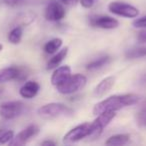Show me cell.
<instances>
[{
    "mask_svg": "<svg viewBox=\"0 0 146 146\" xmlns=\"http://www.w3.org/2000/svg\"><path fill=\"white\" fill-rule=\"evenodd\" d=\"M79 0H61V2L65 5H69V6H72V5H75Z\"/></svg>",
    "mask_w": 146,
    "mask_h": 146,
    "instance_id": "4316f807",
    "label": "cell"
},
{
    "mask_svg": "<svg viewBox=\"0 0 146 146\" xmlns=\"http://www.w3.org/2000/svg\"><path fill=\"white\" fill-rule=\"evenodd\" d=\"M39 89H40V85H39L38 82L27 81L21 86L20 90H19V94H20L23 98L31 99V98L35 97V96L37 95Z\"/></svg>",
    "mask_w": 146,
    "mask_h": 146,
    "instance_id": "4fadbf2b",
    "label": "cell"
},
{
    "mask_svg": "<svg viewBox=\"0 0 146 146\" xmlns=\"http://www.w3.org/2000/svg\"><path fill=\"white\" fill-rule=\"evenodd\" d=\"M130 139L128 134H116V135L110 136L105 141L106 145H124L127 144Z\"/></svg>",
    "mask_w": 146,
    "mask_h": 146,
    "instance_id": "e0dca14e",
    "label": "cell"
},
{
    "mask_svg": "<svg viewBox=\"0 0 146 146\" xmlns=\"http://www.w3.org/2000/svg\"><path fill=\"white\" fill-rule=\"evenodd\" d=\"M108 10L111 13L125 18H135L139 14V10L133 5L121 1H112L108 4Z\"/></svg>",
    "mask_w": 146,
    "mask_h": 146,
    "instance_id": "8992f818",
    "label": "cell"
},
{
    "mask_svg": "<svg viewBox=\"0 0 146 146\" xmlns=\"http://www.w3.org/2000/svg\"><path fill=\"white\" fill-rule=\"evenodd\" d=\"M79 1L84 8H91L95 4V2L97 0H79Z\"/></svg>",
    "mask_w": 146,
    "mask_h": 146,
    "instance_id": "cb8c5ba5",
    "label": "cell"
},
{
    "mask_svg": "<svg viewBox=\"0 0 146 146\" xmlns=\"http://www.w3.org/2000/svg\"><path fill=\"white\" fill-rule=\"evenodd\" d=\"M86 82H87V78L82 74L77 73L73 75L71 74L66 80H64L62 83L55 87L59 93L67 95V94H73L81 90L86 85Z\"/></svg>",
    "mask_w": 146,
    "mask_h": 146,
    "instance_id": "3957f363",
    "label": "cell"
},
{
    "mask_svg": "<svg viewBox=\"0 0 146 146\" xmlns=\"http://www.w3.org/2000/svg\"><path fill=\"white\" fill-rule=\"evenodd\" d=\"M115 111H106L98 114L97 118L90 123V132L87 138L89 140H95L101 135L103 129L115 118Z\"/></svg>",
    "mask_w": 146,
    "mask_h": 146,
    "instance_id": "277c9868",
    "label": "cell"
},
{
    "mask_svg": "<svg viewBox=\"0 0 146 146\" xmlns=\"http://www.w3.org/2000/svg\"><path fill=\"white\" fill-rule=\"evenodd\" d=\"M125 56L129 59H135L146 56V46L134 47V48L128 49L125 52Z\"/></svg>",
    "mask_w": 146,
    "mask_h": 146,
    "instance_id": "ffe728a7",
    "label": "cell"
},
{
    "mask_svg": "<svg viewBox=\"0 0 146 146\" xmlns=\"http://www.w3.org/2000/svg\"><path fill=\"white\" fill-rule=\"evenodd\" d=\"M23 34V27L18 25V26H15L12 30L9 32L8 34V40L12 44H18L21 41Z\"/></svg>",
    "mask_w": 146,
    "mask_h": 146,
    "instance_id": "ac0fdd59",
    "label": "cell"
},
{
    "mask_svg": "<svg viewBox=\"0 0 146 146\" xmlns=\"http://www.w3.org/2000/svg\"><path fill=\"white\" fill-rule=\"evenodd\" d=\"M137 40L139 43H146V28H143V30L138 33Z\"/></svg>",
    "mask_w": 146,
    "mask_h": 146,
    "instance_id": "d4e9b609",
    "label": "cell"
},
{
    "mask_svg": "<svg viewBox=\"0 0 146 146\" xmlns=\"http://www.w3.org/2000/svg\"><path fill=\"white\" fill-rule=\"evenodd\" d=\"M14 137V132L12 130H5L2 129L1 134H0V144L10 143L11 140Z\"/></svg>",
    "mask_w": 146,
    "mask_h": 146,
    "instance_id": "44dd1931",
    "label": "cell"
},
{
    "mask_svg": "<svg viewBox=\"0 0 146 146\" xmlns=\"http://www.w3.org/2000/svg\"><path fill=\"white\" fill-rule=\"evenodd\" d=\"M132 25H133L135 28H142V29L146 28V16L135 19V20L132 22Z\"/></svg>",
    "mask_w": 146,
    "mask_h": 146,
    "instance_id": "603a6c76",
    "label": "cell"
},
{
    "mask_svg": "<svg viewBox=\"0 0 146 146\" xmlns=\"http://www.w3.org/2000/svg\"><path fill=\"white\" fill-rule=\"evenodd\" d=\"M110 60H111V58H110L109 56L99 57V58L94 59V60H92L91 62L88 63L87 66H86V68H87V70H89V71L98 70V69L106 66V65L110 62Z\"/></svg>",
    "mask_w": 146,
    "mask_h": 146,
    "instance_id": "2e32d148",
    "label": "cell"
},
{
    "mask_svg": "<svg viewBox=\"0 0 146 146\" xmlns=\"http://www.w3.org/2000/svg\"><path fill=\"white\" fill-rule=\"evenodd\" d=\"M115 84V78L113 76H108V77L102 79L99 83L96 85V87L93 90V96L96 98L103 97L105 94L111 90V88Z\"/></svg>",
    "mask_w": 146,
    "mask_h": 146,
    "instance_id": "8fae6325",
    "label": "cell"
},
{
    "mask_svg": "<svg viewBox=\"0 0 146 146\" xmlns=\"http://www.w3.org/2000/svg\"><path fill=\"white\" fill-rule=\"evenodd\" d=\"M90 132V123H82L69 130L63 137L64 143H73L87 138Z\"/></svg>",
    "mask_w": 146,
    "mask_h": 146,
    "instance_id": "52a82bcc",
    "label": "cell"
},
{
    "mask_svg": "<svg viewBox=\"0 0 146 146\" xmlns=\"http://www.w3.org/2000/svg\"><path fill=\"white\" fill-rule=\"evenodd\" d=\"M44 16L48 21H60L65 16V9L61 3L55 0H50L45 8Z\"/></svg>",
    "mask_w": 146,
    "mask_h": 146,
    "instance_id": "ba28073f",
    "label": "cell"
},
{
    "mask_svg": "<svg viewBox=\"0 0 146 146\" xmlns=\"http://www.w3.org/2000/svg\"><path fill=\"white\" fill-rule=\"evenodd\" d=\"M92 26L102 29H114L119 26V22L110 16H95L90 19Z\"/></svg>",
    "mask_w": 146,
    "mask_h": 146,
    "instance_id": "30bf717a",
    "label": "cell"
},
{
    "mask_svg": "<svg viewBox=\"0 0 146 146\" xmlns=\"http://www.w3.org/2000/svg\"><path fill=\"white\" fill-rule=\"evenodd\" d=\"M41 145H55V142L51 140H44L43 142H41Z\"/></svg>",
    "mask_w": 146,
    "mask_h": 146,
    "instance_id": "83f0119b",
    "label": "cell"
},
{
    "mask_svg": "<svg viewBox=\"0 0 146 146\" xmlns=\"http://www.w3.org/2000/svg\"><path fill=\"white\" fill-rule=\"evenodd\" d=\"M24 110L25 104L21 101H6L0 104V116L6 120L19 117Z\"/></svg>",
    "mask_w": 146,
    "mask_h": 146,
    "instance_id": "5b68a950",
    "label": "cell"
},
{
    "mask_svg": "<svg viewBox=\"0 0 146 146\" xmlns=\"http://www.w3.org/2000/svg\"><path fill=\"white\" fill-rule=\"evenodd\" d=\"M2 49H3V45L0 43V51H2Z\"/></svg>",
    "mask_w": 146,
    "mask_h": 146,
    "instance_id": "f1b7e54d",
    "label": "cell"
},
{
    "mask_svg": "<svg viewBox=\"0 0 146 146\" xmlns=\"http://www.w3.org/2000/svg\"><path fill=\"white\" fill-rule=\"evenodd\" d=\"M5 4L9 5V6H15V5L19 4L22 0H3Z\"/></svg>",
    "mask_w": 146,
    "mask_h": 146,
    "instance_id": "484cf974",
    "label": "cell"
},
{
    "mask_svg": "<svg viewBox=\"0 0 146 146\" xmlns=\"http://www.w3.org/2000/svg\"><path fill=\"white\" fill-rule=\"evenodd\" d=\"M39 117L43 119L51 120L55 118L62 117V116H71L73 114V111L68 106L64 105L62 103H57V102H52V103L45 104L41 106L37 111Z\"/></svg>",
    "mask_w": 146,
    "mask_h": 146,
    "instance_id": "7a4b0ae2",
    "label": "cell"
},
{
    "mask_svg": "<svg viewBox=\"0 0 146 146\" xmlns=\"http://www.w3.org/2000/svg\"><path fill=\"white\" fill-rule=\"evenodd\" d=\"M20 75L19 69L16 67H7L0 69V83H5L10 80L16 79Z\"/></svg>",
    "mask_w": 146,
    "mask_h": 146,
    "instance_id": "5bb4252c",
    "label": "cell"
},
{
    "mask_svg": "<svg viewBox=\"0 0 146 146\" xmlns=\"http://www.w3.org/2000/svg\"><path fill=\"white\" fill-rule=\"evenodd\" d=\"M2 91H3V90H2V88H0V95H1V94H2Z\"/></svg>",
    "mask_w": 146,
    "mask_h": 146,
    "instance_id": "f546056e",
    "label": "cell"
},
{
    "mask_svg": "<svg viewBox=\"0 0 146 146\" xmlns=\"http://www.w3.org/2000/svg\"><path fill=\"white\" fill-rule=\"evenodd\" d=\"M71 75V68L68 65H63L54 70L52 76H51V83L52 85L57 86L62 83L64 80H66Z\"/></svg>",
    "mask_w": 146,
    "mask_h": 146,
    "instance_id": "7c38bea8",
    "label": "cell"
},
{
    "mask_svg": "<svg viewBox=\"0 0 146 146\" xmlns=\"http://www.w3.org/2000/svg\"><path fill=\"white\" fill-rule=\"evenodd\" d=\"M136 121L139 126L146 127V106L142 107L136 114Z\"/></svg>",
    "mask_w": 146,
    "mask_h": 146,
    "instance_id": "7402d4cb",
    "label": "cell"
},
{
    "mask_svg": "<svg viewBox=\"0 0 146 146\" xmlns=\"http://www.w3.org/2000/svg\"><path fill=\"white\" fill-rule=\"evenodd\" d=\"M140 100L139 95L137 94H122V95H113L102 101L98 102L93 107V114L98 115L102 112L106 111H117L124 107L131 106L138 103Z\"/></svg>",
    "mask_w": 146,
    "mask_h": 146,
    "instance_id": "6da1fadb",
    "label": "cell"
},
{
    "mask_svg": "<svg viewBox=\"0 0 146 146\" xmlns=\"http://www.w3.org/2000/svg\"><path fill=\"white\" fill-rule=\"evenodd\" d=\"M67 53H68V47L62 48L59 52H57V54H55L52 58L49 59V61L47 62L46 68L48 69V70H50V69H54V68H56L57 66H59L60 63L62 62L65 59V57L67 56Z\"/></svg>",
    "mask_w": 146,
    "mask_h": 146,
    "instance_id": "9a60e30c",
    "label": "cell"
},
{
    "mask_svg": "<svg viewBox=\"0 0 146 146\" xmlns=\"http://www.w3.org/2000/svg\"><path fill=\"white\" fill-rule=\"evenodd\" d=\"M39 133V127L35 124H31V125L27 126L23 130H21L16 136L13 137L11 142L9 144L10 145H24L28 141H30L33 137Z\"/></svg>",
    "mask_w": 146,
    "mask_h": 146,
    "instance_id": "9c48e42d",
    "label": "cell"
},
{
    "mask_svg": "<svg viewBox=\"0 0 146 146\" xmlns=\"http://www.w3.org/2000/svg\"><path fill=\"white\" fill-rule=\"evenodd\" d=\"M62 45V39L60 38H54L49 40L44 45V51L47 54H53L55 53Z\"/></svg>",
    "mask_w": 146,
    "mask_h": 146,
    "instance_id": "d6986e66",
    "label": "cell"
}]
</instances>
